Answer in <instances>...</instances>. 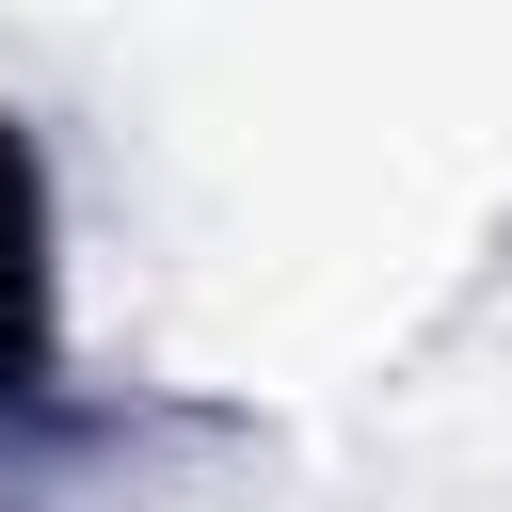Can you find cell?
Returning <instances> with one entry per match:
<instances>
[{"label":"cell","instance_id":"cell-1","mask_svg":"<svg viewBox=\"0 0 512 512\" xmlns=\"http://www.w3.org/2000/svg\"><path fill=\"white\" fill-rule=\"evenodd\" d=\"M32 352H48V224H32V176L0 144V400H32Z\"/></svg>","mask_w":512,"mask_h":512}]
</instances>
